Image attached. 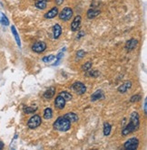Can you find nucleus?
<instances>
[{
	"mask_svg": "<svg viewBox=\"0 0 147 150\" xmlns=\"http://www.w3.org/2000/svg\"><path fill=\"white\" fill-rule=\"evenodd\" d=\"M139 120L140 119H139L138 113L135 111L133 112L130 117V122L122 130V135L125 137V136L131 134V133L136 131L139 128V126H140V121Z\"/></svg>",
	"mask_w": 147,
	"mask_h": 150,
	"instance_id": "nucleus-1",
	"label": "nucleus"
},
{
	"mask_svg": "<svg viewBox=\"0 0 147 150\" xmlns=\"http://www.w3.org/2000/svg\"><path fill=\"white\" fill-rule=\"evenodd\" d=\"M53 127L55 130H58L61 132H66L71 128V122L64 118V117H59L55 121Z\"/></svg>",
	"mask_w": 147,
	"mask_h": 150,
	"instance_id": "nucleus-2",
	"label": "nucleus"
},
{
	"mask_svg": "<svg viewBox=\"0 0 147 150\" xmlns=\"http://www.w3.org/2000/svg\"><path fill=\"white\" fill-rule=\"evenodd\" d=\"M41 123H42V119H41V117L39 115H34L29 119V120L27 122V126L29 128L34 129V128H36L37 127H39Z\"/></svg>",
	"mask_w": 147,
	"mask_h": 150,
	"instance_id": "nucleus-3",
	"label": "nucleus"
},
{
	"mask_svg": "<svg viewBox=\"0 0 147 150\" xmlns=\"http://www.w3.org/2000/svg\"><path fill=\"white\" fill-rule=\"evenodd\" d=\"M73 9L70 7H64V9L59 13V18L63 21H68L73 16Z\"/></svg>",
	"mask_w": 147,
	"mask_h": 150,
	"instance_id": "nucleus-4",
	"label": "nucleus"
},
{
	"mask_svg": "<svg viewBox=\"0 0 147 150\" xmlns=\"http://www.w3.org/2000/svg\"><path fill=\"white\" fill-rule=\"evenodd\" d=\"M138 146H139V140L136 138H132L128 139L124 144V147L129 150H135L138 148Z\"/></svg>",
	"mask_w": 147,
	"mask_h": 150,
	"instance_id": "nucleus-5",
	"label": "nucleus"
},
{
	"mask_svg": "<svg viewBox=\"0 0 147 150\" xmlns=\"http://www.w3.org/2000/svg\"><path fill=\"white\" fill-rule=\"evenodd\" d=\"M72 89L79 95H82L86 92V86L83 82H80V81H76L72 85Z\"/></svg>",
	"mask_w": 147,
	"mask_h": 150,
	"instance_id": "nucleus-6",
	"label": "nucleus"
},
{
	"mask_svg": "<svg viewBox=\"0 0 147 150\" xmlns=\"http://www.w3.org/2000/svg\"><path fill=\"white\" fill-rule=\"evenodd\" d=\"M46 44L45 42H36L32 46V50L36 53H41L46 51Z\"/></svg>",
	"mask_w": 147,
	"mask_h": 150,
	"instance_id": "nucleus-7",
	"label": "nucleus"
},
{
	"mask_svg": "<svg viewBox=\"0 0 147 150\" xmlns=\"http://www.w3.org/2000/svg\"><path fill=\"white\" fill-rule=\"evenodd\" d=\"M65 103H66V101L61 95H58L55 99V106L58 110H63L65 106Z\"/></svg>",
	"mask_w": 147,
	"mask_h": 150,
	"instance_id": "nucleus-8",
	"label": "nucleus"
},
{
	"mask_svg": "<svg viewBox=\"0 0 147 150\" xmlns=\"http://www.w3.org/2000/svg\"><path fill=\"white\" fill-rule=\"evenodd\" d=\"M81 21H82V17L80 15H76L75 19L73 20L72 24H71V30L73 32H76L80 26H81Z\"/></svg>",
	"mask_w": 147,
	"mask_h": 150,
	"instance_id": "nucleus-9",
	"label": "nucleus"
},
{
	"mask_svg": "<svg viewBox=\"0 0 147 150\" xmlns=\"http://www.w3.org/2000/svg\"><path fill=\"white\" fill-rule=\"evenodd\" d=\"M131 87H132V82H131L130 81H127L123 83L122 85H120L118 87L117 90L120 93H125L129 89H131Z\"/></svg>",
	"mask_w": 147,
	"mask_h": 150,
	"instance_id": "nucleus-10",
	"label": "nucleus"
},
{
	"mask_svg": "<svg viewBox=\"0 0 147 150\" xmlns=\"http://www.w3.org/2000/svg\"><path fill=\"white\" fill-rule=\"evenodd\" d=\"M57 15H58V8L55 6V7L52 8L51 10H49V11L45 15V18H46V19L55 18Z\"/></svg>",
	"mask_w": 147,
	"mask_h": 150,
	"instance_id": "nucleus-11",
	"label": "nucleus"
},
{
	"mask_svg": "<svg viewBox=\"0 0 147 150\" xmlns=\"http://www.w3.org/2000/svg\"><path fill=\"white\" fill-rule=\"evenodd\" d=\"M137 44H138V41L136 39H131L127 41V43L125 44V49L127 51H132V50L135 49Z\"/></svg>",
	"mask_w": 147,
	"mask_h": 150,
	"instance_id": "nucleus-12",
	"label": "nucleus"
},
{
	"mask_svg": "<svg viewBox=\"0 0 147 150\" xmlns=\"http://www.w3.org/2000/svg\"><path fill=\"white\" fill-rule=\"evenodd\" d=\"M64 118L66 119H68L71 123H72V122H77L78 119H79L77 114H76L75 112H68V113H66V114H64Z\"/></svg>",
	"mask_w": 147,
	"mask_h": 150,
	"instance_id": "nucleus-13",
	"label": "nucleus"
},
{
	"mask_svg": "<svg viewBox=\"0 0 147 150\" xmlns=\"http://www.w3.org/2000/svg\"><path fill=\"white\" fill-rule=\"evenodd\" d=\"M62 34V27L60 26V24H56L53 26V35L55 39H58Z\"/></svg>",
	"mask_w": 147,
	"mask_h": 150,
	"instance_id": "nucleus-14",
	"label": "nucleus"
},
{
	"mask_svg": "<svg viewBox=\"0 0 147 150\" xmlns=\"http://www.w3.org/2000/svg\"><path fill=\"white\" fill-rule=\"evenodd\" d=\"M104 98V92L102 90H98L95 92H94L91 96V101H96L98 99H101Z\"/></svg>",
	"mask_w": 147,
	"mask_h": 150,
	"instance_id": "nucleus-15",
	"label": "nucleus"
},
{
	"mask_svg": "<svg viewBox=\"0 0 147 150\" xmlns=\"http://www.w3.org/2000/svg\"><path fill=\"white\" fill-rule=\"evenodd\" d=\"M55 94V87H50V88H48L46 91H45V93H44V97L47 99H52Z\"/></svg>",
	"mask_w": 147,
	"mask_h": 150,
	"instance_id": "nucleus-16",
	"label": "nucleus"
},
{
	"mask_svg": "<svg viewBox=\"0 0 147 150\" xmlns=\"http://www.w3.org/2000/svg\"><path fill=\"white\" fill-rule=\"evenodd\" d=\"M100 15V11L96 10V9H89L87 11V17L89 19H93L94 17H96L97 15Z\"/></svg>",
	"mask_w": 147,
	"mask_h": 150,
	"instance_id": "nucleus-17",
	"label": "nucleus"
},
{
	"mask_svg": "<svg viewBox=\"0 0 147 150\" xmlns=\"http://www.w3.org/2000/svg\"><path fill=\"white\" fill-rule=\"evenodd\" d=\"M103 131H104V135L105 137H107L110 135V133L112 131V127L111 125L108 123V122H104V128H103Z\"/></svg>",
	"mask_w": 147,
	"mask_h": 150,
	"instance_id": "nucleus-18",
	"label": "nucleus"
},
{
	"mask_svg": "<svg viewBox=\"0 0 147 150\" xmlns=\"http://www.w3.org/2000/svg\"><path fill=\"white\" fill-rule=\"evenodd\" d=\"M11 31H12L13 35H14V37H15V41H16V44H18V45L19 47H21V42H20L19 35H18V31H16V29H15V27L14 26H12V27H11Z\"/></svg>",
	"mask_w": 147,
	"mask_h": 150,
	"instance_id": "nucleus-19",
	"label": "nucleus"
},
{
	"mask_svg": "<svg viewBox=\"0 0 147 150\" xmlns=\"http://www.w3.org/2000/svg\"><path fill=\"white\" fill-rule=\"evenodd\" d=\"M53 117V110L50 108H46L44 111V118L46 119H51Z\"/></svg>",
	"mask_w": 147,
	"mask_h": 150,
	"instance_id": "nucleus-20",
	"label": "nucleus"
},
{
	"mask_svg": "<svg viewBox=\"0 0 147 150\" xmlns=\"http://www.w3.org/2000/svg\"><path fill=\"white\" fill-rule=\"evenodd\" d=\"M59 95H61L66 101H71V99H73V95L70 92H67V91H61V92L59 93Z\"/></svg>",
	"mask_w": 147,
	"mask_h": 150,
	"instance_id": "nucleus-21",
	"label": "nucleus"
},
{
	"mask_svg": "<svg viewBox=\"0 0 147 150\" xmlns=\"http://www.w3.org/2000/svg\"><path fill=\"white\" fill-rule=\"evenodd\" d=\"M0 23L4 24V26H8L9 24V20L3 13H0Z\"/></svg>",
	"mask_w": 147,
	"mask_h": 150,
	"instance_id": "nucleus-22",
	"label": "nucleus"
},
{
	"mask_svg": "<svg viewBox=\"0 0 147 150\" xmlns=\"http://www.w3.org/2000/svg\"><path fill=\"white\" fill-rule=\"evenodd\" d=\"M37 110V107H26L24 108V112L26 114H32Z\"/></svg>",
	"mask_w": 147,
	"mask_h": 150,
	"instance_id": "nucleus-23",
	"label": "nucleus"
},
{
	"mask_svg": "<svg viewBox=\"0 0 147 150\" xmlns=\"http://www.w3.org/2000/svg\"><path fill=\"white\" fill-rule=\"evenodd\" d=\"M46 1H37L36 3V7L38 8V9H41V10H44L46 8Z\"/></svg>",
	"mask_w": 147,
	"mask_h": 150,
	"instance_id": "nucleus-24",
	"label": "nucleus"
},
{
	"mask_svg": "<svg viewBox=\"0 0 147 150\" xmlns=\"http://www.w3.org/2000/svg\"><path fill=\"white\" fill-rule=\"evenodd\" d=\"M65 51V47L64 48H63V50L62 51L57 54L56 56H55V59H56V61H55V64L54 65H57V64H59V63H60V61H61V59L63 58V56H64V52Z\"/></svg>",
	"mask_w": 147,
	"mask_h": 150,
	"instance_id": "nucleus-25",
	"label": "nucleus"
},
{
	"mask_svg": "<svg viewBox=\"0 0 147 150\" xmlns=\"http://www.w3.org/2000/svg\"><path fill=\"white\" fill-rule=\"evenodd\" d=\"M91 68H92V63L91 62H87L82 66V70H83L84 72H88Z\"/></svg>",
	"mask_w": 147,
	"mask_h": 150,
	"instance_id": "nucleus-26",
	"label": "nucleus"
},
{
	"mask_svg": "<svg viewBox=\"0 0 147 150\" xmlns=\"http://www.w3.org/2000/svg\"><path fill=\"white\" fill-rule=\"evenodd\" d=\"M55 55H53V54H51V55H48V56H45L44 58H43V62L44 63H50V62H52L53 60H55Z\"/></svg>",
	"mask_w": 147,
	"mask_h": 150,
	"instance_id": "nucleus-27",
	"label": "nucleus"
},
{
	"mask_svg": "<svg viewBox=\"0 0 147 150\" xmlns=\"http://www.w3.org/2000/svg\"><path fill=\"white\" fill-rule=\"evenodd\" d=\"M141 99H142V97H141L140 95L136 94V95H134V96L131 97V99H130V101L132 102V103H134V102H137V101H139Z\"/></svg>",
	"mask_w": 147,
	"mask_h": 150,
	"instance_id": "nucleus-28",
	"label": "nucleus"
},
{
	"mask_svg": "<svg viewBox=\"0 0 147 150\" xmlns=\"http://www.w3.org/2000/svg\"><path fill=\"white\" fill-rule=\"evenodd\" d=\"M85 55V52L83 51V50H79V51H77V53H76V58L78 60L82 59Z\"/></svg>",
	"mask_w": 147,
	"mask_h": 150,
	"instance_id": "nucleus-29",
	"label": "nucleus"
},
{
	"mask_svg": "<svg viewBox=\"0 0 147 150\" xmlns=\"http://www.w3.org/2000/svg\"><path fill=\"white\" fill-rule=\"evenodd\" d=\"M98 74H99V72H97V70H95V71H93L92 72H90L89 75H90V76H92V77H96Z\"/></svg>",
	"mask_w": 147,
	"mask_h": 150,
	"instance_id": "nucleus-30",
	"label": "nucleus"
},
{
	"mask_svg": "<svg viewBox=\"0 0 147 150\" xmlns=\"http://www.w3.org/2000/svg\"><path fill=\"white\" fill-rule=\"evenodd\" d=\"M144 114L147 113V101H146V99H144Z\"/></svg>",
	"mask_w": 147,
	"mask_h": 150,
	"instance_id": "nucleus-31",
	"label": "nucleus"
},
{
	"mask_svg": "<svg viewBox=\"0 0 147 150\" xmlns=\"http://www.w3.org/2000/svg\"><path fill=\"white\" fill-rule=\"evenodd\" d=\"M55 3H56V5H57V6H60V5H62V4H63L64 0H55Z\"/></svg>",
	"mask_w": 147,
	"mask_h": 150,
	"instance_id": "nucleus-32",
	"label": "nucleus"
},
{
	"mask_svg": "<svg viewBox=\"0 0 147 150\" xmlns=\"http://www.w3.org/2000/svg\"><path fill=\"white\" fill-rule=\"evenodd\" d=\"M84 35H85V32H84V31H82V32H80V33H79V35L77 36V38H80L81 36H84Z\"/></svg>",
	"mask_w": 147,
	"mask_h": 150,
	"instance_id": "nucleus-33",
	"label": "nucleus"
},
{
	"mask_svg": "<svg viewBox=\"0 0 147 150\" xmlns=\"http://www.w3.org/2000/svg\"><path fill=\"white\" fill-rule=\"evenodd\" d=\"M4 147V143L2 142L1 140H0V149H2Z\"/></svg>",
	"mask_w": 147,
	"mask_h": 150,
	"instance_id": "nucleus-34",
	"label": "nucleus"
},
{
	"mask_svg": "<svg viewBox=\"0 0 147 150\" xmlns=\"http://www.w3.org/2000/svg\"><path fill=\"white\" fill-rule=\"evenodd\" d=\"M37 1H46V0H37Z\"/></svg>",
	"mask_w": 147,
	"mask_h": 150,
	"instance_id": "nucleus-35",
	"label": "nucleus"
}]
</instances>
